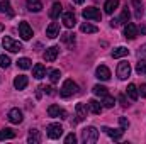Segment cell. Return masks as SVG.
I'll use <instances>...</instances> for the list:
<instances>
[{
	"label": "cell",
	"mask_w": 146,
	"mask_h": 144,
	"mask_svg": "<svg viewBox=\"0 0 146 144\" xmlns=\"http://www.w3.org/2000/svg\"><path fill=\"white\" fill-rule=\"evenodd\" d=\"M97 139H99V131L94 126H88L82 131V141L85 144H94L97 143Z\"/></svg>",
	"instance_id": "6da1fadb"
},
{
	"label": "cell",
	"mask_w": 146,
	"mask_h": 144,
	"mask_svg": "<svg viewBox=\"0 0 146 144\" xmlns=\"http://www.w3.org/2000/svg\"><path fill=\"white\" fill-rule=\"evenodd\" d=\"M75 93H78V85L73 80H65V83H63V87L60 90V95L65 97V98H68V97H72Z\"/></svg>",
	"instance_id": "7a4b0ae2"
},
{
	"label": "cell",
	"mask_w": 146,
	"mask_h": 144,
	"mask_svg": "<svg viewBox=\"0 0 146 144\" xmlns=\"http://www.w3.org/2000/svg\"><path fill=\"white\" fill-rule=\"evenodd\" d=\"M3 48L7 49V51H10V53H19L21 49H22V44L19 42V41H15V39H12L10 36H3Z\"/></svg>",
	"instance_id": "3957f363"
},
{
	"label": "cell",
	"mask_w": 146,
	"mask_h": 144,
	"mask_svg": "<svg viewBox=\"0 0 146 144\" xmlns=\"http://www.w3.org/2000/svg\"><path fill=\"white\" fill-rule=\"evenodd\" d=\"M82 14H83V17L87 20H100L102 19V14H100V10L97 7H87V9H83Z\"/></svg>",
	"instance_id": "277c9868"
},
{
	"label": "cell",
	"mask_w": 146,
	"mask_h": 144,
	"mask_svg": "<svg viewBox=\"0 0 146 144\" xmlns=\"http://www.w3.org/2000/svg\"><path fill=\"white\" fill-rule=\"evenodd\" d=\"M129 75H131V65L127 61H121L117 65V76H119V80H127Z\"/></svg>",
	"instance_id": "5b68a950"
},
{
	"label": "cell",
	"mask_w": 146,
	"mask_h": 144,
	"mask_svg": "<svg viewBox=\"0 0 146 144\" xmlns=\"http://www.w3.org/2000/svg\"><path fill=\"white\" fill-rule=\"evenodd\" d=\"M46 131H48V136H49L51 139H60V137L63 136V127H61L60 124H49V126L46 127Z\"/></svg>",
	"instance_id": "8992f818"
},
{
	"label": "cell",
	"mask_w": 146,
	"mask_h": 144,
	"mask_svg": "<svg viewBox=\"0 0 146 144\" xmlns=\"http://www.w3.org/2000/svg\"><path fill=\"white\" fill-rule=\"evenodd\" d=\"M48 115L49 117H54V119H66L68 117L66 110H63V108L58 107V105H49L48 107Z\"/></svg>",
	"instance_id": "52a82bcc"
},
{
	"label": "cell",
	"mask_w": 146,
	"mask_h": 144,
	"mask_svg": "<svg viewBox=\"0 0 146 144\" xmlns=\"http://www.w3.org/2000/svg\"><path fill=\"white\" fill-rule=\"evenodd\" d=\"M19 36L22 37L24 41H29L33 37V29H31V26L27 22H21L19 24Z\"/></svg>",
	"instance_id": "ba28073f"
},
{
	"label": "cell",
	"mask_w": 146,
	"mask_h": 144,
	"mask_svg": "<svg viewBox=\"0 0 146 144\" xmlns=\"http://www.w3.org/2000/svg\"><path fill=\"white\" fill-rule=\"evenodd\" d=\"M58 54H60V48H58V46H51V48H48V49L44 51V61L53 63V61L58 58Z\"/></svg>",
	"instance_id": "9c48e42d"
},
{
	"label": "cell",
	"mask_w": 146,
	"mask_h": 144,
	"mask_svg": "<svg viewBox=\"0 0 146 144\" xmlns=\"http://www.w3.org/2000/svg\"><path fill=\"white\" fill-rule=\"evenodd\" d=\"M102 131L109 136L110 139H114V141H121V139H122V134H124V129H110V127H102Z\"/></svg>",
	"instance_id": "30bf717a"
},
{
	"label": "cell",
	"mask_w": 146,
	"mask_h": 144,
	"mask_svg": "<svg viewBox=\"0 0 146 144\" xmlns=\"http://www.w3.org/2000/svg\"><path fill=\"white\" fill-rule=\"evenodd\" d=\"M124 37L129 39V41L136 39V37H138V27H136L134 24H126V26H124Z\"/></svg>",
	"instance_id": "8fae6325"
},
{
	"label": "cell",
	"mask_w": 146,
	"mask_h": 144,
	"mask_svg": "<svg viewBox=\"0 0 146 144\" xmlns=\"http://www.w3.org/2000/svg\"><path fill=\"white\" fill-rule=\"evenodd\" d=\"M75 112H76V120H85L87 119V114H88V104H76L75 107Z\"/></svg>",
	"instance_id": "7c38bea8"
},
{
	"label": "cell",
	"mask_w": 146,
	"mask_h": 144,
	"mask_svg": "<svg viewBox=\"0 0 146 144\" xmlns=\"http://www.w3.org/2000/svg\"><path fill=\"white\" fill-rule=\"evenodd\" d=\"M75 24H76L75 14H73V12H65V14H63V26H65L66 29H72V27H75Z\"/></svg>",
	"instance_id": "4fadbf2b"
},
{
	"label": "cell",
	"mask_w": 146,
	"mask_h": 144,
	"mask_svg": "<svg viewBox=\"0 0 146 144\" xmlns=\"http://www.w3.org/2000/svg\"><path fill=\"white\" fill-rule=\"evenodd\" d=\"M95 75H97V78H99V80H102V81L110 80V70L107 68V66H104V65H100V66L95 70Z\"/></svg>",
	"instance_id": "5bb4252c"
},
{
	"label": "cell",
	"mask_w": 146,
	"mask_h": 144,
	"mask_svg": "<svg viewBox=\"0 0 146 144\" xmlns=\"http://www.w3.org/2000/svg\"><path fill=\"white\" fill-rule=\"evenodd\" d=\"M22 110H19V108H12L10 112H9V120L12 122V124H21L22 122Z\"/></svg>",
	"instance_id": "9a60e30c"
},
{
	"label": "cell",
	"mask_w": 146,
	"mask_h": 144,
	"mask_svg": "<svg viewBox=\"0 0 146 144\" xmlns=\"http://www.w3.org/2000/svg\"><path fill=\"white\" fill-rule=\"evenodd\" d=\"M46 36L49 37V39H54V37L60 36V26H58V22H51L46 27Z\"/></svg>",
	"instance_id": "2e32d148"
},
{
	"label": "cell",
	"mask_w": 146,
	"mask_h": 144,
	"mask_svg": "<svg viewBox=\"0 0 146 144\" xmlns=\"http://www.w3.org/2000/svg\"><path fill=\"white\" fill-rule=\"evenodd\" d=\"M27 83H29V80H27L26 75H19V76H15V80H14L15 90H24V88L27 87Z\"/></svg>",
	"instance_id": "e0dca14e"
},
{
	"label": "cell",
	"mask_w": 146,
	"mask_h": 144,
	"mask_svg": "<svg viewBox=\"0 0 146 144\" xmlns=\"http://www.w3.org/2000/svg\"><path fill=\"white\" fill-rule=\"evenodd\" d=\"M29 12H41L42 10V2L41 0H27L26 2Z\"/></svg>",
	"instance_id": "ac0fdd59"
},
{
	"label": "cell",
	"mask_w": 146,
	"mask_h": 144,
	"mask_svg": "<svg viewBox=\"0 0 146 144\" xmlns=\"http://www.w3.org/2000/svg\"><path fill=\"white\" fill-rule=\"evenodd\" d=\"M88 110H90L92 114H95V115H99V114L102 112V104H100L99 100H95V98H92V100H88Z\"/></svg>",
	"instance_id": "d6986e66"
},
{
	"label": "cell",
	"mask_w": 146,
	"mask_h": 144,
	"mask_svg": "<svg viewBox=\"0 0 146 144\" xmlns=\"http://www.w3.org/2000/svg\"><path fill=\"white\" fill-rule=\"evenodd\" d=\"M33 76L37 78V80L44 78V76H46V68H44V65H41V63L34 65V68H33Z\"/></svg>",
	"instance_id": "ffe728a7"
},
{
	"label": "cell",
	"mask_w": 146,
	"mask_h": 144,
	"mask_svg": "<svg viewBox=\"0 0 146 144\" xmlns=\"http://www.w3.org/2000/svg\"><path fill=\"white\" fill-rule=\"evenodd\" d=\"M126 93H127V97L133 100V102H136L138 100V97H139V92H138V87L134 85V83H131V85H127V90H126Z\"/></svg>",
	"instance_id": "44dd1931"
},
{
	"label": "cell",
	"mask_w": 146,
	"mask_h": 144,
	"mask_svg": "<svg viewBox=\"0 0 146 144\" xmlns=\"http://www.w3.org/2000/svg\"><path fill=\"white\" fill-rule=\"evenodd\" d=\"M61 10H63L61 3H60V2H54V3L51 5V10H49V17H51V19H58V17H60V14H61Z\"/></svg>",
	"instance_id": "7402d4cb"
},
{
	"label": "cell",
	"mask_w": 146,
	"mask_h": 144,
	"mask_svg": "<svg viewBox=\"0 0 146 144\" xmlns=\"http://www.w3.org/2000/svg\"><path fill=\"white\" fill-rule=\"evenodd\" d=\"M0 12L2 14H7V15H14V10H12V5H10V2L9 0H2L0 2Z\"/></svg>",
	"instance_id": "603a6c76"
},
{
	"label": "cell",
	"mask_w": 146,
	"mask_h": 144,
	"mask_svg": "<svg viewBox=\"0 0 146 144\" xmlns=\"http://www.w3.org/2000/svg\"><path fill=\"white\" fill-rule=\"evenodd\" d=\"M27 143H31V144L41 143V134H39V131H37V129H31V131H29V136H27Z\"/></svg>",
	"instance_id": "cb8c5ba5"
},
{
	"label": "cell",
	"mask_w": 146,
	"mask_h": 144,
	"mask_svg": "<svg viewBox=\"0 0 146 144\" xmlns=\"http://www.w3.org/2000/svg\"><path fill=\"white\" fill-rule=\"evenodd\" d=\"M117 7H119V0H107L104 5V10H106V14H114V10Z\"/></svg>",
	"instance_id": "d4e9b609"
},
{
	"label": "cell",
	"mask_w": 146,
	"mask_h": 144,
	"mask_svg": "<svg viewBox=\"0 0 146 144\" xmlns=\"http://www.w3.org/2000/svg\"><path fill=\"white\" fill-rule=\"evenodd\" d=\"M127 54H129V49L124 48V46H119V48H115V49L112 51V58H124V56H127Z\"/></svg>",
	"instance_id": "484cf974"
},
{
	"label": "cell",
	"mask_w": 146,
	"mask_h": 144,
	"mask_svg": "<svg viewBox=\"0 0 146 144\" xmlns=\"http://www.w3.org/2000/svg\"><path fill=\"white\" fill-rule=\"evenodd\" d=\"M61 41H63L68 48H73V46H75V34L65 32V34H61Z\"/></svg>",
	"instance_id": "4316f807"
},
{
	"label": "cell",
	"mask_w": 146,
	"mask_h": 144,
	"mask_svg": "<svg viewBox=\"0 0 146 144\" xmlns=\"http://www.w3.org/2000/svg\"><path fill=\"white\" fill-rule=\"evenodd\" d=\"M133 5H134V15H136V19H141L143 17V2L141 0H133Z\"/></svg>",
	"instance_id": "83f0119b"
},
{
	"label": "cell",
	"mask_w": 146,
	"mask_h": 144,
	"mask_svg": "<svg viewBox=\"0 0 146 144\" xmlns=\"http://www.w3.org/2000/svg\"><path fill=\"white\" fill-rule=\"evenodd\" d=\"M14 137H15V132L12 129H9V127L0 129V141H3V139H14Z\"/></svg>",
	"instance_id": "f1b7e54d"
},
{
	"label": "cell",
	"mask_w": 146,
	"mask_h": 144,
	"mask_svg": "<svg viewBox=\"0 0 146 144\" xmlns=\"http://www.w3.org/2000/svg\"><path fill=\"white\" fill-rule=\"evenodd\" d=\"M17 66H19L21 70H29V68L33 66V61H31L29 58H19V59H17Z\"/></svg>",
	"instance_id": "f546056e"
},
{
	"label": "cell",
	"mask_w": 146,
	"mask_h": 144,
	"mask_svg": "<svg viewBox=\"0 0 146 144\" xmlns=\"http://www.w3.org/2000/svg\"><path fill=\"white\" fill-rule=\"evenodd\" d=\"M80 31H82V32H85V34H94V32H97L99 29H97L95 26H92V24L85 22V24H82V26H80Z\"/></svg>",
	"instance_id": "4dcf8cb0"
},
{
	"label": "cell",
	"mask_w": 146,
	"mask_h": 144,
	"mask_svg": "<svg viewBox=\"0 0 146 144\" xmlns=\"http://www.w3.org/2000/svg\"><path fill=\"white\" fill-rule=\"evenodd\" d=\"M114 104H115V100H114V97H110L109 93L102 97V107H106V108H112V107H114Z\"/></svg>",
	"instance_id": "1f68e13d"
},
{
	"label": "cell",
	"mask_w": 146,
	"mask_h": 144,
	"mask_svg": "<svg viewBox=\"0 0 146 144\" xmlns=\"http://www.w3.org/2000/svg\"><path fill=\"white\" fill-rule=\"evenodd\" d=\"M92 92H94L95 95H99V97H104V95H107V88H106L104 85H95V87L92 88Z\"/></svg>",
	"instance_id": "d6a6232c"
},
{
	"label": "cell",
	"mask_w": 146,
	"mask_h": 144,
	"mask_svg": "<svg viewBox=\"0 0 146 144\" xmlns=\"http://www.w3.org/2000/svg\"><path fill=\"white\" fill-rule=\"evenodd\" d=\"M60 76H61V73H60V70H49V80H51L53 83L60 81Z\"/></svg>",
	"instance_id": "836d02e7"
},
{
	"label": "cell",
	"mask_w": 146,
	"mask_h": 144,
	"mask_svg": "<svg viewBox=\"0 0 146 144\" xmlns=\"http://www.w3.org/2000/svg\"><path fill=\"white\" fill-rule=\"evenodd\" d=\"M145 71H146V61L145 59H139L138 65H136V73L141 75V73H145Z\"/></svg>",
	"instance_id": "e575fe53"
},
{
	"label": "cell",
	"mask_w": 146,
	"mask_h": 144,
	"mask_svg": "<svg viewBox=\"0 0 146 144\" xmlns=\"http://www.w3.org/2000/svg\"><path fill=\"white\" fill-rule=\"evenodd\" d=\"M9 65H10V58L7 54H0V66L2 68H9Z\"/></svg>",
	"instance_id": "d590c367"
},
{
	"label": "cell",
	"mask_w": 146,
	"mask_h": 144,
	"mask_svg": "<svg viewBox=\"0 0 146 144\" xmlns=\"http://www.w3.org/2000/svg\"><path fill=\"white\" fill-rule=\"evenodd\" d=\"M129 17H131V14H129V10H127V7L122 10V15H121V19H119V22H124V24H127L129 22Z\"/></svg>",
	"instance_id": "8d00e7d4"
},
{
	"label": "cell",
	"mask_w": 146,
	"mask_h": 144,
	"mask_svg": "<svg viewBox=\"0 0 146 144\" xmlns=\"http://www.w3.org/2000/svg\"><path fill=\"white\" fill-rule=\"evenodd\" d=\"M119 126H121V129L127 131V127H129V120H127L126 117H119Z\"/></svg>",
	"instance_id": "74e56055"
},
{
	"label": "cell",
	"mask_w": 146,
	"mask_h": 144,
	"mask_svg": "<svg viewBox=\"0 0 146 144\" xmlns=\"http://www.w3.org/2000/svg\"><path fill=\"white\" fill-rule=\"evenodd\" d=\"M65 143L66 144H75L76 143V136H75V134H68V136H66V137H65Z\"/></svg>",
	"instance_id": "f35d334b"
},
{
	"label": "cell",
	"mask_w": 146,
	"mask_h": 144,
	"mask_svg": "<svg viewBox=\"0 0 146 144\" xmlns=\"http://www.w3.org/2000/svg\"><path fill=\"white\" fill-rule=\"evenodd\" d=\"M119 102H121V105H122V107H127V105H129V104H127V98H126V95H122V93L119 95Z\"/></svg>",
	"instance_id": "ab89813d"
},
{
	"label": "cell",
	"mask_w": 146,
	"mask_h": 144,
	"mask_svg": "<svg viewBox=\"0 0 146 144\" xmlns=\"http://www.w3.org/2000/svg\"><path fill=\"white\" fill-rule=\"evenodd\" d=\"M42 90H44V93H48V95H53L54 93V88L53 87H41Z\"/></svg>",
	"instance_id": "60d3db41"
},
{
	"label": "cell",
	"mask_w": 146,
	"mask_h": 144,
	"mask_svg": "<svg viewBox=\"0 0 146 144\" xmlns=\"http://www.w3.org/2000/svg\"><path fill=\"white\" fill-rule=\"evenodd\" d=\"M138 54H139V56H146V44H143V46L139 48V51H138Z\"/></svg>",
	"instance_id": "b9f144b4"
},
{
	"label": "cell",
	"mask_w": 146,
	"mask_h": 144,
	"mask_svg": "<svg viewBox=\"0 0 146 144\" xmlns=\"http://www.w3.org/2000/svg\"><path fill=\"white\" fill-rule=\"evenodd\" d=\"M138 92L141 93V97H146V85H141V88H139Z\"/></svg>",
	"instance_id": "7bdbcfd3"
},
{
	"label": "cell",
	"mask_w": 146,
	"mask_h": 144,
	"mask_svg": "<svg viewBox=\"0 0 146 144\" xmlns=\"http://www.w3.org/2000/svg\"><path fill=\"white\" fill-rule=\"evenodd\" d=\"M119 24H121V22H119V19H112V20H110V26H112V27H117Z\"/></svg>",
	"instance_id": "ee69618b"
},
{
	"label": "cell",
	"mask_w": 146,
	"mask_h": 144,
	"mask_svg": "<svg viewBox=\"0 0 146 144\" xmlns=\"http://www.w3.org/2000/svg\"><path fill=\"white\" fill-rule=\"evenodd\" d=\"M139 31H141V34H146V26H141Z\"/></svg>",
	"instance_id": "f6af8a7d"
},
{
	"label": "cell",
	"mask_w": 146,
	"mask_h": 144,
	"mask_svg": "<svg viewBox=\"0 0 146 144\" xmlns=\"http://www.w3.org/2000/svg\"><path fill=\"white\" fill-rule=\"evenodd\" d=\"M73 2H75V3H78V5H82V3H83L85 0H73Z\"/></svg>",
	"instance_id": "bcb514c9"
}]
</instances>
